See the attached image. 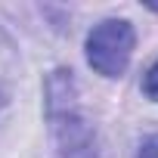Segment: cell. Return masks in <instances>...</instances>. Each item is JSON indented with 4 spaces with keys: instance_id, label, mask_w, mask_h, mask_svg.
Instances as JSON below:
<instances>
[{
    "instance_id": "cell-5",
    "label": "cell",
    "mask_w": 158,
    "mask_h": 158,
    "mask_svg": "<svg viewBox=\"0 0 158 158\" xmlns=\"http://www.w3.org/2000/svg\"><path fill=\"white\" fill-rule=\"evenodd\" d=\"M136 158H158V133H155V136H149V139H143V146H139Z\"/></svg>"
},
{
    "instance_id": "cell-4",
    "label": "cell",
    "mask_w": 158,
    "mask_h": 158,
    "mask_svg": "<svg viewBox=\"0 0 158 158\" xmlns=\"http://www.w3.org/2000/svg\"><path fill=\"white\" fill-rule=\"evenodd\" d=\"M143 93L149 96V99H155L158 102V59L152 62V68L146 71V77H143Z\"/></svg>"
},
{
    "instance_id": "cell-1",
    "label": "cell",
    "mask_w": 158,
    "mask_h": 158,
    "mask_svg": "<svg viewBox=\"0 0 158 158\" xmlns=\"http://www.w3.org/2000/svg\"><path fill=\"white\" fill-rule=\"evenodd\" d=\"M47 118L62 158H99L96 130L77 106V84L68 68H56L47 77Z\"/></svg>"
},
{
    "instance_id": "cell-3",
    "label": "cell",
    "mask_w": 158,
    "mask_h": 158,
    "mask_svg": "<svg viewBox=\"0 0 158 158\" xmlns=\"http://www.w3.org/2000/svg\"><path fill=\"white\" fill-rule=\"evenodd\" d=\"M16 47L13 40L3 34V28H0V109H3V102L10 99V90H13V81H16Z\"/></svg>"
},
{
    "instance_id": "cell-2",
    "label": "cell",
    "mask_w": 158,
    "mask_h": 158,
    "mask_svg": "<svg viewBox=\"0 0 158 158\" xmlns=\"http://www.w3.org/2000/svg\"><path fill=\"white\" fill-rule=\"evenodd\" d=\"M136 31L127 19H106L87 34V62L102 77H121L130 65Z\"/></svg>"
}]
</instances>
